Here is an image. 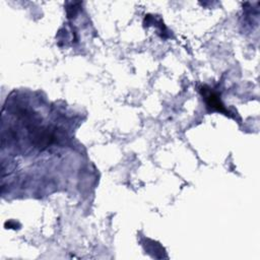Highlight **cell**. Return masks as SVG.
Here are the masks:
<instances>
[{"label":"cell","mask_w":260,"mask_h":260,"mask_svg":"<svg viewBox=\"0 0 260 260\" xmlns=\"http://www.w3.org/2000/svg\"><path fill=\"white\" fill-rule=\"evenodd\" d=\"M201 93L207 104L208 107H210L213 110H216L218 112L221 113H226V109L224 108V106L222 105L218 94L216 92H214L213 90H211L210 88L204 86L201 88Z\"/></svg>","instance_id":"obj_1"}]
</instances>
